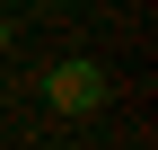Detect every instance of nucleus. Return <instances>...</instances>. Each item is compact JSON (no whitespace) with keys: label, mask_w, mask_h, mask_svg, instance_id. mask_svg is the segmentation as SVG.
<instances>
[{"label":"nucleus","mask_w":158,"mask_h":150,"mask_svg":"<svg viewBox=\"0 0 158 150\" xmlns=\"http://www.w3.org/2000/svg\"><path fill=\"white\" fill-rule=\"evenodd\" d=\"M44 97L62 106V115H97V106H106V71H97L88 53H70V62L44 71Z\"/></svg>","instance_id":"nucleus-1"},{"label":"nucleus","mask_w":158,"mask_h":150,"mask_svg":"<svg viewBox=\"0 0 158 150\" xmlns=\"http://www.w3.org/2000/svg\"><path fill=\"white\" fill-rule=\"evenodd\" d=\"M35 9H62V0H35Z\"/></svg>","instance_id":"nucleus-2"}]
</instances>
